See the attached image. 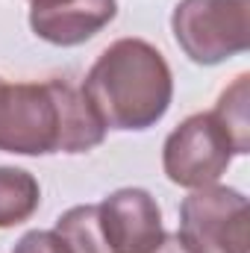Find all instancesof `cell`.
Segmentation results:
<instances>
[{
    "mask_svg": "<svg viewBox=\"0 0 250 253\" xmlns=\"http://www.w3.org/2000/svg\"><path fill=\"white\" fill-rule=\"evenodd\" d=\"M106 126L91 109L83 88L62 80L47 83H0V150L6 153H85L97 147Z\"/></svg>",
    "mask_w": 250,
    "mask_h": 253,
    "instance_id": "obj_1",
    "label": "cell"
},
{
    "mask_svg": "<svg viewBox=\"0 0 250 253\" xmlns=\"http://www.w3.org/2000/svg\"><path fill=\"white\" fill-rule=\"evenodd\" d=\"M171 91L168 62L141 39H121L106 47L83 85L106 129H147L168 112Z\"/></svg>",
    "mask_w": 250,
    "mask_h": 253,
    "instance_id": "obj_2",
    "label": "cell"
},
{
    "mask_svg": "<svg viewBox=\"0 0 250 253\" xmlns=\"http://www.w3.org/2000/svg\"><path fill=\"white\" fill-rule=\"evenodd\" d=\"M250 0H183L174 12V36L194 62L215 65L248 50Z\"/></svg>",
    "mask_w": 250,
    "mask_h": 253,
    "instance_id": "obj_3",
    "label": "cell"
},
{
    "mask_svg": "<svg viewBox=\"0 0 250 253\" xmlns=\"http://www.w3.org/2000/svg\"><path fill=\"white\" fill-rule=\"evenodd\" d=\"M233 153L239 147L215 112L194 115L165 141V174L177 186L203 189L227 171Z\"/></svg>",
    "mask_w": 250,
    "mask_h": 253,
    "instance_id": "obj_4",
    "label": "cell"
},
{
    "mask_svg": "<svg viewBox=\"0 0 250 253\" xmlns=\"http://www.w3.org/2000/svg\"><path fill=\"white\" fill-rule=\"evenodd\" d=\"M180 233L203 253H248V200L233 189H197L180 206Z\"/></svg>",
    "mask_w": 250,
    "mask_h": 253,
    "instance_id": "obj_5",
    "label": "cell"
},
{
    "mask_svg": "<svg viewBox=\"0 0 250 253\" xmlns=\"http://www.w3.org/2000/svg\"><path fill=\"white\" fill-rule=\"evenodd\" d=\"M97 209L112 253H150L165 236L156 200L141 189L115 191Z\"/></svg>",
    "mask_w": 250,
    "mask_h": 253,
    "instance_id": "obj_6",
    "label": "cell"
},
{
    "mask_svg": "<svg viewBox=\"0 0 250 253\" xmlns=\"http://www.w3.org/2000/svg\"><path fill=\"white\" fill-rule=\"evenodd\" d=\"M115 0H65L47 9H33L30 27L39 39L71 47L97 36L115 18Z\"/></svg>",
    "mask_w": 250,
    "mask_h": 253,
    "instance_id": "obj_7",
    "label": "cell"
},
{
    "mask_svg": "<svg viewBox=\"0 0 250 253\" xmlns=\"http://www.w3.org/2000/svg\"><path fill=\"white\" fill-rule=\"evenodd\" d=\"M42 200V189L33 174L21 168H0V227L27 221Z\"/></svg>",
    "mask_w": 250,
    "mask_h": 253,
    "instance_id": "obj_8",
    "label": "cell"
},
{
    "mask_svg": "<svg viewBox=\"0 0 250 253\" xmlns=\"http://www.w3.org/2000/svg\"><path fill=\"white\" fill-rule=\"evenodd\" d=\"M53 233L65 242L68 253H112L106 236H103V227H100V209L97 206L68 209L59 218Z\"/></svg>",
    "mask_w": 250,
    "mask_h": 253,
    "instance_id": "obj_9",
    "label": "cell"
},
{
    "mask_svg": "<svg viewBox=\"0 0 250 253\" xmlns=\"http://www.w3.org/2000/svg\"><path fill=\"white\" fill-rule=\"evenodd\" d=\"M215 118L227 126V132L233 135L239 153H245L248 150V77L245 74L236 80V85L230 91L221 94Z\"/></svg>",
    "mask_w": 250,
    "mask_h": 253,
    "instance_id": "obj_10",
    "label": "cell"
},
{
    "mask_svg": "<svg viewBox=\"0 0 250 253\" xmlns=\"http://www.w3.org/2000/svg\"><path fill=\"white\" fill-rule=\"evenodd\" d=\"M12 253H68V248L53 230H33L18 242Z\"/></svg>",
    "mask_w": 250,
    "mask_h": 253,
    "instance_id": "obj_11",
    "label": "cell"
},
{
    "mask_svg": "<svg viewBox=\"0 0 250 253\" xmlns=\"http://www.w3.org/2000/svg\"><path fill=\"white\" fill-rule=\"evenodd\" d=\"M150 253H203L186 233H168L159 239V245L153 248Z\"/></svg>",
    "mask_w": 250,
    "mask_h": 253,
    "instance_id": "obj_12",
    "label": "cell"
},
{
    "mask_svg": "<svg viewBox=\"0 0 250 253\" xmlns=\"http://www.w3.org/2000/svg\"><path fill=\"white\" fill-rule=\"evenodd\" d=\"M33 9H47V6H56V3H65V0H30Z\"/></svg>",
    "mask_w": 250,
    "mask_h": 253,
    "instance_id": "obj_13",
    "label": "cell"
}]
</instances>
